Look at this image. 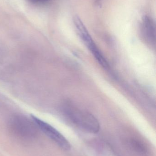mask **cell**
<instances>
[{
    "instance_id": "obj_1",
    "label": "cell",
    "mask_w": 156,
    "mask_h": 156,
    "mask_svg": "<svg viewBox=\"0 0 156 156\" xmlns=\"http://www.w3.org/2000/svg\"><path fill=\"white\" fill-rule=\"evenodd\" d=\"M66 113L72 123L83 130L92 133L100 131V123L91 114L73 107L67 108Z\"/></svg>"
},
{
    "instance_id": "obj_2",
    "label": "cell",
    "mask_w": 156,
    "mask_h": 156,
    "mask_svg": "<svg viewBox=\"0 0 156 156\" xmlns=\"http://www.w3.org/2000/svg\"><path fill=\"white\" fill-rule=\"evenodd\" d=\"M73 23L80 38L91 51L96 60L105 69L109 68V65L108 62L96 45L81 19L79 16H75L73 17Z\"/></svg>"
},
{
    "instance_id": "obj_3",
    "label": "cell",
    "mask_w": 156,
    "mask_h": 156,
    "mask_svg": "<svg viewBox=\"0 0 156 156\" xmlns=\"http://www.w3.org/2000/svg\"><path fill=\"white\" fill-rule=\"evenodd\" d=\"M10 130L12 135L19 140L29 141L33 140L37 134L35 123L22 117H16L10 123Z\"/></svg>"
},
{
    "instance_id": "obj_4",
    "label": "cell",
    "mask_w": 156,
    "mask_h": 156,
    "mask_svg": "<svg viewBox=\"0 0 156 156\" xmlns=\"http://www.w3.org/2000/svg\"><path fill=\"white\" fill-rule=\"evenodd\" d=\"M31 117L38 128L53 140L60 147L65 150L70 149L71 145L69 142L56 128L34 115H31Z\"/></svg>"
},
{
    "instance_id": "obj_5",
    "label": "cell",
    "mask_w": 156,
    "mask_h": 156,
    "mask_svg": "<svg viewBox=\"0 0 156 156\" xmlns=\"http://www.w3.org/2000/svg\"><path fill=\"white\" fill-rule=\"evenodd\" d=\"M142 30L143 34L149 42L155 40V24L153 19L149 16H146L143 18Z\"/></svg>"
},
{
    "instance_id": "obj_6",
    "label": "cell",
    "mask_w": 156,
    "mask_h": 156,
    "mask_svg": "<svg viewBox=\"0 0 156 156\" xmlns=\"http://www.w3.org/2000/svg\"><path fill=\"white\" fill-rule=\"evenodd\" d=\"M29 1L34 3H43L48 2L49 0H29Z\"/></svg>"
},
{
    "instance_id": "obj_7",
    "label": "cell",
    "mask_w": 156,
    "mask_h": 156,
    "mask_svg": "<svg viewBox=\"0 0 156 156\" xmlns=\"http://www.w3.org/2000/svg\"><path fill=\"white\" fill-rule=\"evenodd\" d=\"M96 1L97 3H100L101 0H96Z\"/></svg>"
}]
</instances>
